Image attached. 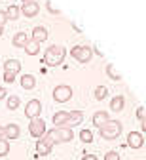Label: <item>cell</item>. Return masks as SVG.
<instances>
[{"instance_id": "cell-1", "label": "cell", "mask_w": 146, "mask_h": 160, "mask_svg": "<svg viewBox=\"0 0 146 160\" xmlns=\"http://www.w3.org/2000/svg\"><path fill=\"white\" fill-rule=\"evenodd\" d=\"M65 55H67V50L63 48V46H49L44 53V61L42 63H46L48 67H57L61 65L63 61H65Z\"/></svg>"}, {"instance_id": "cell-2", "label": "cell", "mask_w": 146, "mask_h": 160, "mask_svg": "<svg viewBox=\"0 0 146 160\" xmlns=\"http://www.w3.org/2000/svg\"><path fill=\"white\" fill-rule=\"evenodd\" d=\"M99 133L102 139H116L120 133H121V124L120 120H108V122H104L101 128H99Z\"/></svg>"}, {"instance_id": "cell-3", "label": "cell", "mask_w": 146, "mask_h": 160, "mask_svg": "<svg viewBox=\"0 0 146 160\" xmlns=\"http://www.w3.org/2000/svg\"><path fill=\"white\" fill-rule=\"evenodd\" d=\"M46 137L51 139V143H67L70 139H74V132L72 130H67V128H53L49 132H46Z\"/></svg>"}, {"instance_id": "cell-4", "label": "cell", "mask_w": 146, "mask_h": 160, "mask_svg": "<svg viewBox=\"0 0 146 160\" xmlns=\"http://www.w3.org/2000/svg\"><path fill=\"white\" fill-rule=\"evenodd\" d=\"M70 55L76 59V61H80V63H89L91 61V57H93V48H89V46H74L72 50H70Z\"/></svg>"}, {"instance_id": "cell-5", "label": "cell", "mask_w": 146, "mask_h": 160, "mask_svg": "<svg viewBox=\"0 0 146 160\" xmlns=\"http://www.w3.org/2000/svg\"><path fill=\"white\" fill-rule=\"evenodd\" d=\"M72 88L70 86H67V84H59L55 90H53V99L57 103H67L68 99L72 97Z\"/></svg>"}, {"instance_id": "cell-6", "label": "cell", "mask_w": 146, "mask_h": 160, "mask_svg": "<svg viewBox=\"0 0 146 160\" xmlns=\"http://www.w3.org/2000/svg\"><path fill=\"white\" fill-rule=\"evenodd\" d=\"M29 133L32 137H42L46 133V122L42 118H32L31 124H29Z\"/></svg>"}, {"instance_id": "cell-7", "label": "cell", "mask_w": 146, "mask_h": 160, "mask_svg": "<svg viewBox=\"0 0 146 160\" xmlns=\"http://www.w3.org/2000/svg\"><path fill=\"white\" fill-rule=\"evenodd\" d=\"M40 112H42V103H40V99H31V101L27 103L25 107V114L27 118H40Z\"/></svg>"}, {"instance_id": "cell-8", "label": "cell", "mask_w": 146, "mask_h": 160, "mask_svg": "<svg viewBox=\"0 0 146 160\" xmlns=\"http://www.w3.org/2000/svg\"><path fill=\"white\" fill-rule=\"evenodd\" d=\"M82 120H83V112H82V111H70V112H68V120H67V122L63 124L61 128L72 130L76 124H82Z\"/></svg>"}, {"instance_id": "cell-9", "label": "cell", "mask_w": 146, "mask_h": 160, "mask_svg": "<svg viewBox=\"0 0 146 160\" xmlns=\"http://www.w3.org/2000/svg\"><path fill=\"white\" fill-rule=\"evenodd\" d=\"M19 12L23 13L25 17H34L40 12V6H38V2H25L23 6L19 8Z\"/></svg>"}, {"instance_id": "cell-10", "label": "cell", "mask_w": 146, "mask_h": 160, "mask_svg": "<svg viewBox=\"0 0 146 160\" xmlns=\"http://www.w3.org/2000/svg\"><path fill=\"white\" fill-rule=\"evenodd\" d=\"M142 143H144V139H142V135L139 132H129V135H127V145L131 149H140Z\"/></svg>"}, {"instance_id": "cell-11", "label": "cell", "mask_w": 146, "mask_h": 160, "mask_svg": "<svg viewBox=\"0 0 146 160\" xmlns=\"http://www.w3.org/2000/svg\"><path fill=\"white\" fill-rule=\"evenodd\" d=\"M48 38V29L46 27H34L32 29V38L31 40H34V42H44V40Z\"/></svg>"}, {"instance_id": "cell-12", "label": "cell", "mask_w": 146, "mask_h": 160, "mask_svg": "<svg viewBox=\"0 0 146 160\" xmlns=\"http://www.w3.org/2000/svg\"><path fill=\"white\" fill-rule=\"evenodd\" d=\"M19 133H21V130H19L17 124H8L4 128V139H17Z\"/></svg>"}, {"instance_id": "cell-13", "label": "cell", "mask_w": 146, "mask_h": 160, "mask_svg": "<svg viewBox=\"0 0 146 160\" xmlns=\"http://www.w3.org/2000/svg\"><path fill=\"white\" fill-rule=\"evenodd\" d=\"M108 120H110V116H108L106 111H97V112L93 114V124H95L97 128H101L104 122H108Z\"/></svg>"}, {"instance_id": "cell-14", "label": "cell", "mask_w": 146, "mask_h": 160, "mask_svg": "<svg viewBox=\"0 0 146 160\" xmlns=\"http://www.w3.org/2000/svg\"><path fill=\"white\" fill-rule=\"evenodd\" d=\"M4 71L17 74V72L21 71V63L17 61V59H8V61H4Z\"/></svg>"}, {"instance_id": "cell-15", "label": "cell", "mask_w": 146, "mask_h": 160, "mask_svg": "<svg viewBox=\"0 0 146 160\" xmlns=\"http://www.w3.org/2000/svg\"><path fill=\"white\" fill-rule=\"evenodd\" d=\"M67 120H68V112L67 111H59V112L53 114V124H55V128H61Z\"/></svg>"}, {"instance_id": "cell-16", "label": "cell", "mask_w": 146, "mask_h": 160, "mask_svg": "<svg viewBox=\"0 0 146 160\" xmlns=\"http://www.w3.org/2000/svg\"><path fill=\"white\" fill-rule=\"evenodd\" d=\"M21 86H23L25 90H32L36 86V78L32 74H23L21 76Z\"/></svg>"}, {"instance_id": "cell-17", "label": "cell", "mask_w": 146, "mask_h": 160, "mask_svg": "<svg viewBox=\"0 0 146 160\" xmlns=\"http://www.w3.org/2000/svg\"><path fill=\"white\" fill-rule=\"evenodd\" d=\"M27 42H29V34L27 32H17L13 36V46H17V48H25Z\"/></svg>"}, {"instance_id": "cell-18", "label": "cell", "mask_w": 146, "mask_h": 160, "mask_svg": "<svg viewBox=\"0 0 146 160\" xmlns=\"http://www.w3.org/2000/svg\"><path fill=\"white\" fill-rule=\"evenodd\" d=\"M123 105H125V99H123L121 95L112 97V101H110V109H112L114 112H120V111L123 109Z\"/></svg>"}, {"instance_id": "cell-19", "label": "cell", "mask_w": 146, "mask_h": 160, "mask_svg": "<svg viewBox=\"0 0 146 160\" xmlns=\"http://www.w3.org/2000/svg\"><path fill=\"white\" fill-rule=\"evenodd\" d=\"M25 52H27V55H36L40 52V44L34 42V40H29V42L25 44Z\"/></svg>"}, {"instance_id": "cell-20", "label": "cell", "mask_w": 146, "mask_h": 160, "mask_svg": "<svg viewBox=\"0 0 146 160\" xmlns=\"http://www.w3.org/2000/svg\"><path fill=\"white\" fill-rule=\"evenodd\" d=\"M104 71H106V74H108V78H112V80H120L121 78V74L116 71V67L112 65V63H108L106 67H104Z\"/></svg>"}, {"instance_id": "cell-21", "label": "cell", "mask_w": 146, "mask_h": 160, "mask_svg": "<svg viewBox=\"0 0 146 160\" xmlns=\"http://www.w3.org/2000/svg\"><path fill=\"white\" fill-rule=\"evenodd\" d=\"M6 15H8V19H19V15H21V12H19V8L17 6H8V10H6Z\"/></svg>"}, {"instance_id": "cell-22", "label": "cell", "mask_w": 146, "mask_h": 160, "mask_svg": "<svg viewBox=\"0 0 146 160\" xmlns=\"http://www.w3.org/2000/svg\"><path fill=\"white\" fill-rule=\"evenodd\" d=\"M36 151H38V154H49L51 152V149L44 141H42V139H38V141H36Z\"/></svg>"}, {"instance_id": "cell-23", "label": "cell", "mask_w": 146, "mask_h": 160, "mask_svg": "<svg viewBox=\"0 0 146 160\" xmlns=\"http://www.w3.org/2000/svg\"><path fill=\"white\" fill-rule=\"evenodd\" d=\"M106 95H108V88L106 86H97L95 88V99H99V101H101V99H104Z\"/></svg>"}, {"instance_id": "cell-24", "label": "cell", "mask_w": 146, "mask_h": 160, "mask_svg": "<svg viewBox=\"0 0 146 160\" xmlns=\"http://www.w3.org/2000/svg\"><path fill=\"white\" fill-rule=\"evenodd\" d=\"M80 139H82L83 143H91V141H93V133H91L89 130H82V132H80Z\"/></svg>"}, {"instance_id": "cell-25", "label": "cell", "mask_w": 146, "mask_h": 160, "mask_svg": "<svg viewBox=\"0 0 146 160\" xmlns=\"http://www.w3.org/2000/svg\"><path fill=\"white\" fill-rule=\"evenodd\" d=\"M10 152V143L8 139H0V156H6Z\"/></svg>"}, {"instance_id": "cell-26", "label": "cell", "mask_w": 146, "mask_h": 160, "mask_svg": "<svg viewBox=\"0 0 146 160\" xmlns=\"http://www.w3.org/2000/svg\"><path fill=\"white\" fill-rule=\"evenodd\" d=\"M17 107H19V97H17V95H10V97H8V109L13 111V109H17Z\"/></svg>"}, {"instance_id": "cell-27", "label": "cell", "mask_w": 146, "mask_h": 160, "mask_svg": "<svg viewBox=\"0 0 146 160\" xmlns=\"http://www.w3.org/2000/svg\"><path fill=\"white\" fill-rule=\"evenodd\" d=\"M104 160H120V152L118 151H108L104 154Z\"/></svg>"}, {"instance_id": "cell-28", "label": "cell", "mask_w": 146, "mask_h": 160, "mask_svg": "<svg viewBox=\"0 0 146 160\" xmlns=\"http://www.w3.org/2000/svg\"><path fill=\"white\" fill-rule=\"evenodd\" d=\"M15 76H17V74H13V72H8V71H4V80H6V82H13V80H15Z\"/></svg>"}, {"instance_id": "cell-29", "label": "cell", "mask_w": 146, "mask_h": 160, "mask_svg": "<svg viewBox=\"0 0 146 160\" xmlns=\"http://www.w3.org/2000/svg\"><path fill=\"white\" fill-rule=\"evenodd\" d=\"M46 8H48V10H49L51 13H59V8H55V6H53V4L49 2V0H48V2H46Z\"/></svg>"}, {"instance_id": "cell-30", "label": "cell", "mask_w": 146, "mask_h": 160, "mask_svg": "<svg viewBox=\"0 0 146 160\" xmlns=\"http://www.w3.org/2000/svg\"><path fill=\"white\" fill-rule=\"evenodd\" d=\"M144 116H146V111H144V107H139V109H137V118H139V120H142Z\"/></svg>"}, {"instance_id": "cell-31", "label": "cell", "mask_w": 146, "mask_h": 160, "mask_svg": "<svg viewBox=\"0 0 146 160\" xmlns=\"http://www.w3.org/2000/svg\"><path fill=\"white\" fill-rule=\"evenodd\" d=\"M8 21V15H6V12H0V27H4V23Z\"/></svg>"}, {"instance_id": "cell-32", "label": "cell", "mask_w": 146, "mask_h": 160, "mask_svg": "<svg viewBox=\"0 0 146 160\" xmlns=\"http://www.w3.org/2000/svg\"><path fill=\"white\" fill-rule=\"evenodd\" d=\"M82 160H97V156H95V154H83Z\"/></svg>"}, {"instance_id": "cell-33", "label": "cell", "mask_w": 146, "mask_h": 160, "mask_svg": "<svg viewBox=\"0 0 146 160\" xmlns=\"http://www.w3.org/2000/svg\"><path fill=\"white\" fill-rule=\"evenodd\" d=\"M140 128H142V132H146V116L140 120Z\"/></svg>"}, {"instance_id": "cell-34", "label": "cell", "mask_w": 146, "mask_h": 160, "mask_svg": "<svg viewBox=\"0 0 146 160\" xmlns=\"http://www.w3.org/2000/svg\"><path fill=\"white\" fill-rule=\"evenodd\" d=\"M6 97V90L4 88H0V99H4Z\"/></svg>"}, {"instance_id": "cell-35", "label": "cell", "mask_w": 146, "mask_h": 160, "mask_svg": "<svg viewBox=\"0 0 146 160\" xmlns=\"http://www.w3.org/2000/svg\"><path fill=\"white\" fill-rule=\"evenodd\" d=\"M0 139H4V128L0 126Z\"/></svg>"}, {"instance_id": "cell-36", "label": "cell", "mask_w": 146, "mask_h": 160, "mask_svg": "<svg viewBox=\"0 0 146 160\" xmlns=\"http://www.w3.org/2000/svg\"><path fill=\"white\" fill-rule=\"evenodd\" d=\"M21 2H23V4H25V2H34V0H21Z\"/></svg>"}, {"instance_id": "cell-37", "label": "cell", "mask_w": 146, "mask_h": 160, "mask_svg": "<svg viewBox=\"0 0 146 160\" xmlns=\"http://www.w3.org/2000/svg\"><path fill=\"white\" fill-rule=\"evenodd\" d=\"M0 36H2V27H0Z\"/></svg>"}]
</instances>
